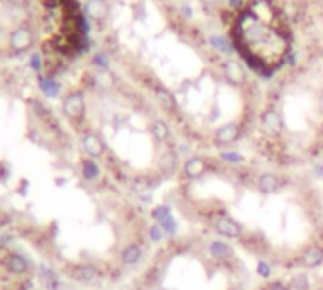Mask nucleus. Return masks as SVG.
Here are the masks:
<instances>
[{
  "instance_id": "f03ea898",
  "label": "nucleus",
  "mask_w": 323,
  "mask_h": 290,
  "mask_svg": "<svg viewBox=\"0 0 323 290\" xmlns=\"http://www.w3.org/2000/svg\"><path fill=\"white\" fill-rule=\"evenodd\" d=\"M6 268H8V271L13 273V275H23V273L29 269V262H27L21 255L11 253L10 257L6 258Z\"/></svg>"
},
{
  "instance_id": "39448f33",
  "label": "nucleus",
  "mask_w": 323,
  "mask_h": 290,
  "mask_svg": "<svg viewBox=\"0 0 323 290\" xmlns=\"http://www.w3.org/2000/svg\"><path fill=\"white\" fill-rule=\"evenodd\" d=\"M65 109L68 115H81L83 111V104H81V98L80 97H70L66 100Z\"/></svg>"
},
{
  "instance_id": "423d86ee",
  "label": "nucleus",
  "mask_w": 323,
  "mask_h": 290,
  "mask_svg": "<svg viewBox=\"0 0 323 290\" xmlns=\"http://www.w3.org/2000/svg\"><path fill=\"white\" fill-rule=\"evenodd\" d=\"M98 175V166L93 161L83 162V177L85 179H95Z\"/></svg>"
},
{
  "instance_id": "20e7f679",
  "label": "nucleus",
  "mask_w": 323,
  "mask_h": 290,
  "mask_svg": "<svg viewBox=\"0 0 323 290\" xmlns=\"http://www.w3.org/2000/svg\"><path fill=\"white\" fill-rule=\"evenodd\" d=\"M83 147H85V151L91 157H98L102 153V143L95 136H85L83 138Z\"/></svg>"
},
{
  "instance_id": "0eeeda50",
  "label": "nucleus",
  "mask_w": 323,
  "mask_h": 290,
  "mask_svg": "<svg viewBox=\"0 0 323 290\" xmlns=\"http://www.w3.org/2000/svg\"><path fill=\"white\" fill-rule=\"evenodd\" d=\"M0 279H2V277H0Z\"/></svg>"
},
{
  "instance_id": "f257e3e1",
  "label": "nucleus",
  "mask_w": 323,
  "mask_h": 290,
  "mask_svg": "<svg viewBox=\"0 0 323 290\" xmlns=\"http://www.w3.org/2000/svg\"><path fill=\"white\" fill-rule=\"evenodd\" d=\"M83 21L74 0H42V29L45 49L65 53L80 45Z\"/></svg>"
},
{
  "instance_id": "7ed1b4c3",
  "label": "nucleus",
  "mask_w": 323,
  "mask_h": 290,
  "mask_svg": "<svg viewBox=\"0 0 323 290\" xmlns=\"http://www.w3.org/2000/svg\"><path fill=\"white\" fill-rule=\"evenodd\" d=\"M72 275L78 281H93L97 277V269L93 268V266H80V268H76L72 271Z\"/></svg>"
}]
</instances>
